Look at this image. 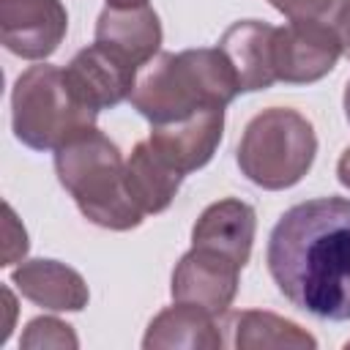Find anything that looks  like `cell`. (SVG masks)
I'll return each instance as SVG.
<instances>
[{
    "mask_svg": "<svg viewBox=\"0 0 350 350\" xmlns=\"http://www.w3.org/2000/svg\"><path fill=\"white\" fill-rule=\"evenodd\" d=\"M221 131L224 107H205L172 123H156L148 139L178 172L186 175L211 161L221 142Z\"/></svg>",
    "mask_w": 350,
    "mask_h": 350,
    "instance_id": "30bf717a",
    "label": "cell"
},
{
    "mask_svg": "<svg viewBox=\"0 0 350 350\" xmlns=\"http://www.w3.org/2000/svg\"><path fill=\"white\" fill-rule=\"evenodd\" d=\"M107 5H115V8H134V5H148V0H107Z\"/></svg>",
    "mask_w": 350,
    "mask_h": 350,
    "instance_id": "7402d4cb",
    "label": "cell"
},
{
    "mask_svg": "<svg viewBox=\"0 0 350 350\" xmlns=\"http://www.w3.org/2000/svg\"><path fill=\"white\" fill-rule=\"evenodd\" d=\"M180 180H183V172H178L150 145V139L137 142V148L126 161V189L145 216L167 211L175 191L180 189Z\"/></svg>",
    "mask_w": 350,
    "mask_h": 350,
    "instance_id": "9a60e30c",
    "label": "cell"
},
{
    "mask_svg": "<svg viewBox=\"0 0 350 350\" xmlns=\"http://www.w3.org/2000/svg\"><path fill=\"white\" fill-rule=\"evenodd\" d=\"M63 74L74 96L98 112L131 98L139 68L126 57H120L118 52L93 44L77 52L74 60L63 68Z\"/></svg>",
    "mask_w": 350,
    "mask_h": 350,
    "instance_id": "ba28073f",
    "label": "cell"
},
{
    "mask_svg": "<svg viewBox=\"0 0 350 350\" xmlns=\"http://www.w3.org/2000/svg\"><path fill=\"white\" fill-rule=\"evenodd\" d=\"M328 27L336 33L342 52L350 55V0H339V5L334 8V14L328 19Z\"/></svg>",
    "mask_w": 350,
    "mask_h": 350,
    "instance_id": "ffe728a7",
    "label": "cell"
},
{
    "mask_svg": "<svg viewBox=\"0 0 350 350\" xmlns=\"http://www.w3.org/2000/svg\"><path fill=\"white\" fill-rule=\"evenodd\" d=\"M336 175H339V183L350 189V148L342 153V159H339V164H336Z\"/></svg>",
    "mask_w": 350,
    "mask_h": 350,
    "instance_id": "44dd1931",
    "label": "cell"
},
{
    "mask_svg": "<svg viewBox=\"0 0 350 350\" xmlns=\"http://www.w3.org/2000/svg\"><path fill=\"white\" fill-rule=\"evenodd\" d=\"M55 170L88 221L120 232L142 221L145 213L126 189V161L96 126L55 150Z\"/></svg>",
    "mask_w": 350,
    "mask_h": 350,
    "instance_id": "3957f363",
    "label": "cell"
},
{
    "mask_svg": "<svg viewBox=\"0 0 350 350\" xmlns=\"http://www.w3.org/2000/svg\"><path fill=\"white\" fill-rule=\"evenodd\" d=\"M142 347H221L216 314H211L202 306L175 301V306L153 317L142 339Z\"/></svg>",
    "mask_w": 350,
    "mask_h": 350,
    "instance_id": "2e32d148",
    "label": "cell"
},
{
    "mask_svg": "<svg viewBox=\"0 0 350 350\" xmlns=\"http://www.w3.org/2000/svg\"><path fill=\"white\" fill-rule=\"evenodd\" d=\"M238 273L241 265L230 257L213 249L191 246V252H186L172 271V298L202 306L219 317L230 309L238 293Z\"/></svg>",
    "mask_w": 350,
    "mask_h": 350,
    "instance_id": "9c48e42d",
    "label": "cell"
},
{
    "mask_svg": "<svg viewBox=\"0 0 350 350\" xmlns=\"http://www.w3.org/2000/svg\"><path fill=\"white\" fill-rule=\"evenodd\" d=\"M96 109L82 104L66 82L63 68L30 66L11 93V123L22 145L33 150H57L96 126Z\"/></svg>",
    "mask_w": 350,
    "mask_h": 350,
    "instance_id": "277c9868",
    "label": "cell"
},
{
    "mask_svg": "<svg viewBox=\"0 0 350 350\" xmlns=\"http://www.w3.org/2000/svg\"><path fill=\"white\" fill-rule=\"evenodd\" d=\"M14 284L16 290L52 312H79L88 306V284L85 279L57 262V260H27L14 271Z\"/></svg>",
    "mask_w": 350,
    "mask_h": 350,
    "instance_id": "5bb4252c",
    "label": "cell"
},
{
    "mask_svg": "<svg viewBox=\"0 0 350 350\" xmlns=\"http://www.w3.org/2000/svg\"><path fill=\"white\" fill-rule=\"evenodd\" d=\"M238 93V74L219 46L161 52L137 74L131 107L156 126L205 107H227Z\"/></svg>",
    "mask_w": 350,
    "mask_h": 350,
    "instance_id": "7a4b0ae2",
    "label": "cell"
},
{
    "mask_svg": "<svg viewBox=\"0 0 350 350\" xmlns=\"http://www.w3.org/2000/svg\"><path fill=\"white\" fill-rule=\"evenodd\" d=\"M96 44L118 52L137 68L150 63L161 46V22L150 5H107L96 22Z\"/></svg>",
    "mask_w": 350,
    "mask_h": 350,
    "instance_id": "8fae6325",
    "label": "cell"
},
{
    "mask_svg": "<svg viewBox=\"0 0 350 350\" xmlns=\"http://www.w3.org/2000/svg\"><path fill=\"white\" fill-rule=\"evenodd\" d=\"M22 347H77V336L71 334V325L55 317H36L27 323Z\"/></svg>",
    "mask_w": 350,
    "mask_h": 350,
    "instance_id": "ac0fdd59",
    "label": "cell"
},
{
    "mask_svg": "<svg viewBox=\"0 0 350 350\" xmlns=\"http://www.w3.org/2000/svg\"><path fill=\"white\" fill-rule=\"evenodd\" d=\"M342 44L325 22H287L273 36L276 82L306 85L323 79L339 60Z\"/></svg>",
    "mask_w": 350,
    "mask_h": 350,
    "instance_id": "8992f818",
    "label": "cell"
},
{
    "mask_svg": "<svg viewBox=\"0 0 350 350\" xmlns=\"http://www.w3.org/2000/svg\"><path fill=\"white\" fill-rule=\"evenodd\" d=\"M254 230H257L254 208L249 202L227 197V200L208 205L200 213L191 230V243L202 249H213L243 268L252 254Z\"/></svg>",
    "mask_w": 350,
    "mask_h": 350,
    "instance_id": "7c38bea8",
    "label": "cell"
},
{
    "mask_svg": "<svg viewBox=\"0 0 350 350\" xmlns=\"http://www.w3.org/2000/svg\"><path fill=\"white\" fill-rule=\"evenodd\" d=\"M345 115H347V123H350V82L345 88Z\"/></svg>",
    "mask_w": 350,
    "mask_h": 350,
    "instance_id": "603a6c76",
    "label": "cell"
},
{
    "mask_svg": "<svg viewBox=\"0 0 350 350\" xmlns=\"http://www.w3.org/2000/svg\"><path fill=\"white\" fill-rule=\"evenodd\" d=\"M273 36H276V27L257 22V19H243L224 30L219 49L232 63L238 82H241V93L265 90L276 82Z\"/></svg>",
    "mask_w": 350,
    "mask_h": 350,
    "instance_id": "4fadbf2b",
    "label": "cell"
},
{
    "mask_svg": "<svg viewBox=\"0 0 350 350\" xmlns=\"http://www.w3.org/2000/svg\"><path fill=\"white\" fill-rule=\"evenodd\" d=\"M68 27L60 0H0V41L25 60L49 57Z\"/></svg>",
    "mask_w": 350,
    "mask_h": 350,
    "instance_id": "52a82bcc",
    "label": "cell"
},
{
    "mask_svg": "<svg viewBox=\"0 0 350 350\" xmlns=\"http://www.w3.org/2000/svg\"><path fill=\"white\" fill-rule=\"evenodd\" d=\"M265 257L293 306L320 320H350V200L317 197L284 211Z\"/></svg>",
    "mask_w": 350,
    "mask_h": 350,
    "instance_id": "6da1fadb",
    "label": "cell"
},
{
    "mask_svg": "<svg viewBox=\"0 0 350 350\" xmlns=\"http://www.w3.org/2000/svg\"><path fill=\"white\" fill-rule=\"evenodd\" d=\"M271 5L290 22H325L331 19L339 0H271Z\"/></svg>",
    "mask_w": 350,
    "mask_h": 350,
    "instance_id": "d6986e66",
    "label": "cell"
},
{
    "mask_svg": "<svg viewBox=\"0 0 350 350\" xmlns=\"http://www.w3.org/2000/svg\"><path fill=\"white\" fill-rule=\"evenodd\" d=\"M235 347H314V336L301 331L295 323L271 312H238L232 314Z\"/></svg>",
    "mask_w": 350,
    "mask_h": 350,
    "instance_id": "e0dca14e",
    "label": "cell"
},
{
    "mask_svg": "<svg viewBox=\"0 0 350 350\" xmlns=\"http://www.w3.org/2000/svg\"><path fill=\"white\" fill-rule=\"evenodd\" d=\"M347 347H350V342H347Z\"/></svg>",
    "mask_w": 350,
    "mask_h": 350,
    "instance_id": "cb8c5ba5",
    "label": "cell"
},
{
    "mask_svg": "<svg viewBox=\"0 0 350 350\" xmlns=\"http://www.w3.org/2000/svg\"><path fill=\"white\" fill-rule=\"evenodd\" d=\"M317 137L312 123L284 107H271L254 115L238 145L241 172L271 191L295 186L312 167Z\"/></svg>",
    "mask_w": 350,
    "mask_h": 350,
    "instance_id": "5b68a950",
    "label": "cell"
}]
</instances>
